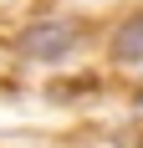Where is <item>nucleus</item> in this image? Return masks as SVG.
<instances>
[{
    "label": "nucleus",
    "mask_w": 143,
    "mask_h": 148,
    "mask_svg": "<svg viewBox=\"0 0 143 148\" xmlns=\"http://www.w3.org/2000/svg\"><path fill=\"white\" fill-rule=\"evenodd\" d=\"M72 46H77V31L67 21H46V26H31L21 36V51L36 56V61H56V56H67Z\"/></svg>",
    "instance_id": "f257e3e1"
},
{
    "label": "nucleus",
    "mask_w": 143,
    "mask_h": 148,
    "mask_svg": "<svg viewBox=\"0 0 143 148\" xmlns=\"http://www.w3.org/2000/svg\"><path fill=\"white\" fill-rule=\"evenodd\" d=\"M113 56L128 61V66H143V10H133L113 36Z\"/></svg>",
    "instance_id": "f03ea898"
}]
</instances>
